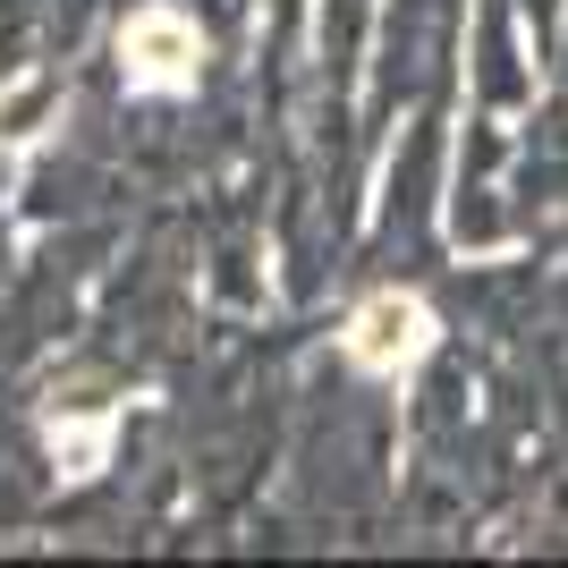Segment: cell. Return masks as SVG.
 I'll return each mask as SVG.
<instances>
[{
    "label": "cell",
    "mask_w": 568,
    "mask_h": 568,
    "mask_svg": "<svg viewBox=\"0 0 568 568\" xmlns=\"http://www.w3.org/2000/svg\"><path fill=\"white\" fill-rule=\"evenodd\" d=\"M128 60H136L144 85H187V60H195V26H179L170 9H153V18L128 26Z\"/></svg>",
    "instance_id": "2"
},
{
    "label": "cell",
    "mask_w": 568,
    "mask_h": 568,
    "mask_svg": "<svg viewBox=\"0 0 568 568\" xmlns=\"http://www.w3.org/2000/svg\"><path fill=\"white\" fill-rule=\"evenodd\" d=\"M425 348H433V314H425V297H399V288L365 297L356 323H348V356H356V365H374V374L416 365Z\"/></svg>",
    "instance_id": "1"
}]
</instances>
